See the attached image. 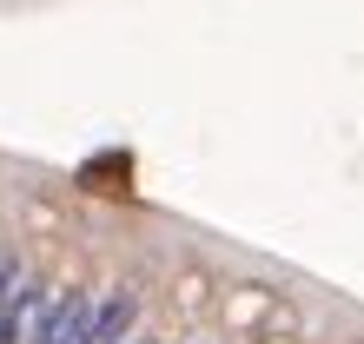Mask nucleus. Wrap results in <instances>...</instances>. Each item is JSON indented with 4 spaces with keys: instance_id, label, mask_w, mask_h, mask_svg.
Here are the masks:
<instances>
[{
    "instance_id": "obj_1",
    "label": "nucleus",
    "mask_w": 364,
    "mask_h": 344,
    "mask_svg": "<svg viewBox=\"0 0 364 344\" xmlns=\"http://www.w3.org/2000/svg\"><path fill=\"white\" fill-rule=\"evenodd\" d=\"M139 325V285H106L100 291V311H93V344H126Z\"/></svg>"
},
{
    "instance_id": "obj_2",
    "label": "nucleus",
    "mask_w": 364,
    "mask_h": 344,
    "mask_svg": "<svg viewBox=\"0 0 364 344\" xmlns=\"http://www.w3.org/2000/svg\"><path fill=\"white\" fill-rule=\"evenodd\" d=\"M93 311H100V291L87 278H67L60 285V325H53V344H93Z\"/></svg>"
},
{
    "instance_id": "obj_3",
    "label": "nucleus",
    "mask_w": 364,
    "mask_h": 344,
    "mask_svg": "<svg viewBox=\"0 0 364 344\" xmlns=\"http://www.w3.org/2000/svg\"><path fill=\"white\" fill-rule=\"evenodd\" d=\"M53 325H60V285L33 305V318H27V331H20V344H53Z\"/></svg>"
},
{
    "instance_id": "obj_4",
    "label": "nucleus",
    "mask_w": 364,
    "mask_h": 344,
    "mask_svg": "<svg viewBox=\"0 0 364 344\" xmlns=\"http://www.w3.org/2000/svg\"><path fill=\"white\" fill-rule=\"evenodd\" d=\"M126 344H159V338H139V331H133V338H126Z\"/></svg>"
}]
</instances>
